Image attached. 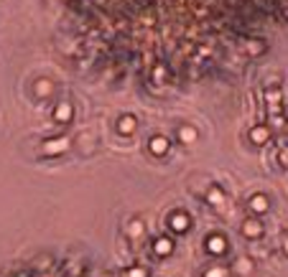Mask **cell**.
I'll return each instance as SVG.
<instances>
[{"label": "cell", "mask_w": 288, "mask_h": 277, "mask_svg": "<svg viewBox=\"0 0 288 277\" xmlns=\"http://www.w3.org/2000/svg\"><path fill=\"white\" fill-rule=\"evenodd\" d=\"M69 147V140L67 138H54V140H46L44 142V155H59Z\"/></svg>", "instance_id": "obj_1"}, {"label": "cell", "mask_w": 288, "mask_h": 277, "mask_svg": "<svg viewBox=\"0 0 288 277\" xmlns=\"http://www.w3.org/2000/svg\"><path fill=\"white\" fill-rule=\"evenodd\" d=\"M72 115H74V110H72L69 102H62V104L56 107V120H59V122H69Z\"/></svg>", "instance_id": "obj_2"}, {"label": "cell", "mask_w": 288, "mask_h": 277, "mask_svg": "<svg viewBox=\"0 0 288 277\" xmlns=\"http://www.w3.org/2000/svg\"><path fill=\"white\" fill-rule=\"evenodd\" d=\"M207 249H209L212 254H222V252L227 249V242H224L222 237H212V239H207Z\"/></svg>", "instance_id": "obj_3"}, {"label": "cell", "mask_w": 288, "mask_h": 277, "mask_svg": "<svg viewBox=\"0 0 288 277\" xmlns=\"http://www.w3.org/2000/svg\"><path fill=\"white\" fill-rule=\"evenodd\" d=\"M118 130H120L123 135H130V133L136 130V117H130V115L120 117V122H118Z\"/></svg>", "instance_id": "obj_4"}, {"label": "cell", "mask_w": 288, "mask_h": 277, "mask_svg": "<svg viewBox=\"0 0 288 277\" xmlns=\"http://www.w3.org/2000/svg\"><path fill=\"white\" fill-rule=\"evenodd\" d=\"M242 234H245V237H260V234H263V226H260L258 221L250 219V221L242 224Z\"/></svg>", "instance_id": "obj_5"}, {"label": "cell", "mask_w": 288, "mask_h": 277, "mask_svg": "<svg viewBox=\"0 0 288 277\" xmlns=\"http://www.w3.org/2000/svg\"><path fill=\"white\" fill-rule=\"evenodd\" d=\"M153 247H156V254H161V257H163V254H171L174 242H171V239H166V237H161V239H156V244H153Z\"/></svg>", "instance_id": "obj_6"}, {"label": "cell", "mask_w": 288, "mask_h": 277, "mask_svg": "<svg viewBox=\"0 0 288 277\" xmlns=\"http://www.w3.org/2000/svg\"><path fill=\"white\" fill-rule=\"evenodd\" d=\"M150 153H153V155H163V153H168V140L166 138H153L150 140Z\"/></svg>", "instance_id": "obj_7"}, {"label": "cell", "mask_w": 288, "mask_h": 277, "mask_svg": "<svg viewBox=\"0 0 288 277\" xmlns=\"http://www.w3.org/2000/svg\"><path fill=\"white\" fill-rule=\"evenodd\" d=\"M171 229H174V231H186V229H189V216L176 214V216L171 219Z\"/></svg>", "instance_id": "obj_8"}, {"label": "cell", "mask_w": 288, "mask_h": 277, "mask_svg": "<svg viewBox=\"0 0 288 277\" xmlns=\"http://www.w3.org/2000/svg\"><path fill=\"white\" fill-rule=\"evenodd\" d=\"M250 208H253V211H258V214L268 211V199H265V196H253V201H250Z\"/></svg>", "instance_id": "obj_9"}, {"label": "cell", "mask_w": 288, "mask_h": 277, "mask_svg": "<svg viewBox=\"0 0 288 277\" xmlns=\"http://www.w3.org/2000/svg\"><path fill=\"white\" fill-rule=\"evenodd\" d=\"M268 135H271V133H268V127H255V130L250 133L253 142H265V140H268Z\"/></svg>", "instance_id": "obj_10"}, {"label": "cell", "mask_w": 288, "mask_h": 277, "mask_svg": "<svg viewBox=\"0 0 288 277\" xmlns=\"http://www.w3.org/2000/svg\"><path fill=\"white\" fill-rule=\"evenodd\" d=\"M179 138L184 140V142H194V140H197V130H194V127H181Z\"/></svg>", "instance_id": "obj_11"}, {"label": "cell", "mask_w": 288, "mask_h": 277, "mask_svg": "<svg viewBox=\"0 0 288 277\" xmlns=\"http://www.w3.org/2000/svg\"><path fill=\"white\" fill-rule=\"evenodd\" d=\"M235 267H237V272H250V270H253V262H250V260H237Z\"/></svg>", "instance_id": "obj_12"}, {"label": "cell", "mask_w": 288, "mask_h": 277, "mask_svg": "<svg viewBox=\"0 0 288 277\" xmlns=\"http://www.w3.org/2000/svg\"><path fill=\"white\" fill-rule=\"evenodd\" d=\"M204 277H227V270L224 267H215V270H209Z\"/></svg>", "instance_id": "obj_13"}, {"label": "cell", "mask_w": 288, "mask_h": 277, "mask_svg": "<svg viewBox=\"0 0 288 277\" xmlns=\"http://www.w3.org/2000/svg\"><path fill=\"white\" fill-rule=\"evenodd\" d=\"M268 99H271V102H273V107H276V104L281 102V92H278V89H273V92H268Z\"/></svg>", "instance_id": "obj_14"}, {"label": "cell", "mask_w": 288, "mask_h": 277, "mask_svg": "<svg viewBox=\"0 0 288 277\" xmlns=\"http://www.w3.org/2000/svg\"><path fill=\"white\" fill-rule=\"evenodd\" d=\"M148 272H145V267H136V270H130L125 277H145Z\"/></svg>", "instance_id": "obj_15"}, {"label": "cell", "mask_w": 288, "mask_h": 277, "mask_svg": "<svg viewBox=\"0 0 288 277\" xmlns=\"http://www.w3.org/2000/svg\"><path fill=\"white\" fill-rule=\"evenodd\" d=\"M263 49H265V46H263L260 41H250V51H253V54H260Z\"/></svg>", "instance_id": "obj_16"}, {"label": "cell", "mask_w": 288, "mask_h": 277, "mask_svg": "<svg viewBox=\"0 0 288 277\" xmlns=\"http://www.w3.org/2000/svg\"><path fill=\"white\" fill-rule=\"evenodd\" d=\"M51 92V84L49 81H39V94H49Z\"/></svg>", "instance_id": "obj_17"}, {"label": "cell", "mask_w": 288, "mask_h": 277, "mask_svg": "<svg viewBox=\"0 0 288 277\" xmlns=\"http://www.w3.org/2000/svg\"><path fill=\"white\" fill-rule=\"evenodd\" d=\"M281 160H283V163L288 165V153H281Z\"/></svg>", "instance_id": "obj_18"}, {"label": "cell", "mask_w": 288, "mask_h": 277, "mask_svg": "<svg viewBox=\"0 0 288 277\" xmlns=\"http://www.w3.org/2000/svg\"><path fill=\"white\" fill-rule=\"evenodd\" d=\"M283 249H286V254H288V239H286V242H283Z\"/></svg>", "instance_id": "obj_19"}]
</instances>
